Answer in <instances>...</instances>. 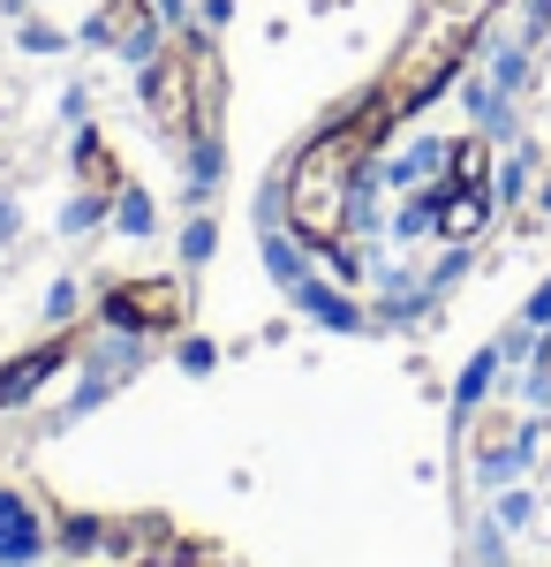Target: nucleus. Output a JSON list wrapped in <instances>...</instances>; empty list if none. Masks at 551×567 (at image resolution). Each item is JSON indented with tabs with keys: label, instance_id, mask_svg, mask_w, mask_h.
Returning <instances> with one entry per match:
<instances>
[{
	"label": "nucleus",
	"instance_id": "obj_1",
	"mask_svg": "<svg viewBox=\"0 0 551 567\" xmlns=\"http://www.w3.org/2000/svg\"><path fill=\"white\" fill-rule=\"evenodd\" d=\"M393 99H371L355 122H333L325 136H310L295 152V167H288V227H295L310 250H325L347 235V205H355V175H363V159H371V144L393 130Z\"/></svg>",
	"mask_w": 551,
	"mask_h": 567
},
{
	"label": "nucleus",
	"instance_id": "obj_2",
	"mask_svg": "<svg viewBox=\"0 0 551 567\" xmlns=\"http://www.w3.org/2000/svg\"><path fill=\"white\" fill-rule=\"evenodd\" d=\"M144 99H152V122H159L167 136H189V130H197V53H167V61H152Z\"/></svg>",
	"mask_w": 551,
	"mask_h": 567
},
{
	"label": "nucleus",
	"instance_id": "obj_3",
	"mask_svg": "<svg viewBox=\"0 0 551 567\" xmlns=\"http://www.w3.org/2000/svg\"><path fill=\"white\" fill-rule=\"evenodd\" d=\"M106 318H122V326H174L181 318V296H174L167 280H128L106 296Z\"/></svg>",
	"mask_w": 551,
	"mask_h": 567
},
{
	"label": "nucleus",
	"instance_id": "obj_4",
	"mask_svg": "<svg viewBox=\"0 0 551 567\" xmlns=\"http://www.w3.org/2000/svg\"><path fill=\"white\" fill-rule=\"evenodd\" d=\"M438 227L461 243V235H476L484 227V182H461V197H438Z\"/></svg>",
	"mask_w": 551,
	"mask_h": 567
},
{
	"label": "nucleus",
	"instance_id": "obj_5",
	"mask_svg": "<svg viewBox=\"0 0 551 567\" xmlns=\"http://www.w3.org/2000/svg\"><path fill=\"white\" fill-rule=\"evenodd\" d=\"M61 355H69V341H53V349H31L23 363H15V371H0V401H23V393L39 386V379L53 371V363H61Z\"/></svg>",
	"mask_w": 551,
	"mask_h": 567
},
{
	"label": "nucleus",
	"instance_id": "obj_6",
	"mask_svg": "<svg viewBox=\"0 0 551 567\" xmlns=\"http://www.w3.org/2000/svg\"><path fill=\"white\" fill-rule=\"evenodd\" d=\"M98 31H106V39H152V16H144V0H114V23H106V16H98Z\"/></svg>",
	"mask_w": 551,
	"mask_h": 567
},
{
	"label": "nucleus",
	"instance_id": "obj_7",
	"mask_svg": "<svg viewBox=\"0 0 551 567\" xmlns=\"http://www.w3.org/2000/svg\"><path fill=\"white\" fill-rule=\"evenodd\" d=\"M424 8H438V16H461V23H476V31H484V16H491L499 0H424Z\"/></svg>",
	"mask_w": 551,
	"mask_h": 567
},
{
	"label": "nucleus",
	"instance_id": "obj_8",
	"mask_svg": "<svg viewBox=\"0 0 551 567\" xmlns=\"http://www.w3.org/2000/svg\"><path fill=\"white\" fill-rule=\"evenodd\" d=\"M529 326H551V280L537 288V303H529Z\"/></svg>",
	"mask_w": 551,
	"mask_h": 567
}]
</instances>
